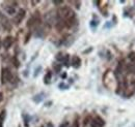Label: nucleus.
<instances>
[{
	"label": "nucleus",
	"mask_w": 135,
	"mask_h": 127,
	"mask_svg": "<svg viewBox=\"0 0 135 127\" xmlns=\"http://www.w3.org/2000/svg\"><path fill=\"white\" fill-rule=\"evenodd\" d=\"M128 58L131 60V62L135 63V52H132V53H130V54H129V56H128Z\"/></svg>",
	"instance_id": "nucleus-10"
},
{
	"label": "nucleus",
	"mask_w": 135,
	"mask_h": 127,
	"mask_svg": "<svg viewBox=\"0 0 135 127\" xmlns=\"http://www.w3.org/2000/svg\"><path fill=\"white\" fill-rule=\"evenodd\" d=\"M125 69L128 73H135V63H130L125 65Z\"/></svg>",
	"instance_id": "nucleus-6"
},
{
	"label": "nucleus",
	"mask_w": 135,
	"mask_h": 127,
	"mask_svg": "<svg viewBox=\"0 0 135 127\" xmlns=\"http://www.w3.org/2000/svg\"><path fill=\"white\" fill-rule=\"evenodd\" d=\"M88 121H89V118H88V117H87V118H86V119H85V120H84V124H85V125H86V124H87V123H89V122H88Z\"/></svg>",
	"instance_id": "nucleus-15"
},
{
	"label": "nucleus",
	"mask_w": 135,
	"mask_h": 127,
	"mask_svg": "<svg viewBox=\"0 0 135 127\" xmlns=\"http://www.w3.org/2000/svg\"><path fill=\"white\" fill-rule=\"evenodd\" d=\"M54 3L55 4H60V3H62V1H54Z\"/></svg>",
	"instance_id": "nucleus-17"
},
{
	"label": "nucleus",
	"mask_w": 135,
	"mask_h": 127,
	"mask_svg": "<svg viewBox=\"0 0 135 127\" xmlns=\"http://www.w3.org/2000/svg\"><path fill=\"white\" fill-rule=\"evenodd\" d=\"M60 68H61L60 65H54V69H55L56 72H59V71H60Z\"/></svg>",
	"instance_id": "nucleus-12"
},
{
	"label": "nucleus",
	"mask_w": 135,
	"mask_h": 127,
	"mask_svg": "<svg viewBox=\"0 0 135 127\" xmlns=\"http://www.w3.org/2000/svg\"><path fill=\"white\" fill-rule=\"evenodd\" d=\"M2 99H3V95H2V93H1V92H0V101H1V100H2Z\"/></svg>",
	"instance_id": "nucleus-19"
},
{
	"label": "nucleus",
	"mask_w": 135,
	"mask_h": 127,
	"mask_svg": "<svg viewBox=\"0 0 135 127\" xmlns=\"http://www.w3.org/2000/svg\"><path fill=\"white\" fill-rule=\"evenodd\" d=\"M69 126H70V123L69 122H64L59 127H69Z\"/></svg>",
	"instance_id": "nucleus-13"
},
{
	"label": "nucleus",
	"mask_w": 135,
	"mask_h": 127,
	"mask_svg": "<svg viewBox=\"0 0 135 127\" xmlns=\"http://www.w3.org/2000/svg\"><path fill=\"white\" fill-rule=\"evenodd\" d=\"M104 125H105V121L101 117H98V116L90 121V127H103Z\"/></svg>",
	"instance_id": "nucleus-2"
},
{
	"label": "nucleus",
	"mask_w": 135,
	"mask_h": 127,
	"mask_svg": "<svg viewBox=\"0 0 135 127\" xmlns=\"http://www.w3.org/2000/svg\"><path fill=\"white\" fill-rule=\"evenodd\" d=\"M5 10H6V13L8 15H15V13H16V9L13 6H6L5 7Z\"/></svg>",
	"instance_id": "nucleus-7"
},
{
	"label": "nucleus",
	"mask_w": 135,
	"mask_h": 127,
	"mask_svg": "<svg viewBox=\"0 0 135 127\" xmlns=\"http://www.w3.org/2000/svg\"><path fill=\"white\" fill-rule=\"evenodd\" d=\"M51 76H52V75H51V72L50 71H48V72H47V75H46V76H45V84H49V82H50V80H51Z\"/></svg>",
	"instance_id": "nucleus-8"
},
{
	"label": "nucleus",
	"mask_w": 135,
	"mask_h": 127,
	"mask_svg": "<svg viewBox=\"0 0 135 127\" xmlns=\"http://www.w3.org/2000/svg\"><path fill=\"white\" fill-rule=\"evenodd\" d=\"M4 118H5V111H2L0 113V127H2V123H3Z\"/></svg>",
	"instance_id": "nucleus-9"
},
{
	"label": "nucleus",
	"mask_w": 135,
	"mask_h": 127,
	"mask_svg": "<svg viewBox=\"0 0 135 127\" xmlns=\"http://www.w3.org/2000/svg\"><path fill=\"white\" fill-rule=\"evenodd\" d=\"M131 85H132L133 87H135V80H133V81L131 82Z\"/></svg>",
	"instance_id": "nucleus-18"
},
{
	"label": "nucleus",
	"mask_w": 135,
	"mask_h": 127,
	"mask_svg": "<svg viewBox=\"0 0 135 127\" xmlns=\"http://www.w3.org/2000/svg\"><path fill=\"white\" fill-rule=\"evenodd\" d=\"M47 127H54V126H53V124H52L51 122H49V123L47 124Z\"/></svg>",
	"instance_id": "nucleus-16"
},
{
	"label": "nucleus",
	"mask_w": 135,
	"mask_h": 127,
	"mask_svg": "<svg viewBox=\"0 0 135 127\" xmlns=\"http://www.w3.org/2000/svg\"><path fill=\"white\" fill-rule=\"evenodd\" d=\"M25 10L24 9H20L19 12H18V14L16 15L15 17V22H16V24H19V23H21V21L24 19V17H25Z\"/></svg>",
	"instance_id": "nucleus-4"
},
{
	"label": "nucleus",
	"mask_w": 135,
	"mask_h": 127,
	"mask_svg": "<svg viewBox=\"0 0 135 127\" xmlns=\"http://www.w3.org/2000/svg\"><path fill=\"white\" fill-rule=\"evenodd\" d=\"M80 64H81V60H80V58H79L78 56H74V57L72 58V65H73L75 68H78V67L80 66Z\"/></svg>",
	"instance_id": "nucleus-5"
},
{
	"label": "nucleus",
	"mask_w": 135,
	"mask_h": 127,
	"mask_svg": "<svg viewBox=\"0 0 135 127\" xmlns=\"http://www.w3.org/2000/svg\"><path fill=\"white\" fill-rule=\"evenodd\" d=\"M56 59H57L58 61H64L65 56L62 55V53H58V54H57V56H56Z\"/></svg>",
	"instance_id": "nucleus-11"
},
{
	"label": "nucleus",
	"mask_w": 135,
	"mask_h": 127,
	"mask_svg": "<svg viewBox=\"0 0 135 127\" xmlns=\"http://www.w3.org/2000/svg\"><path fill=\"white\" fill-rule=\"evenodd\" d=\"M12 79H13V75H12V72H11L9 68H7V67L3 68V69H2V73H1V80H2V83H3V84H5V83H7V82H11Z\"/></svg>",
	"instance_id": "nucleus-1"
},
{
	"label": "nucleus",
	"mask_w": 135,
	"mask_h": 127,
	"mask_svg": "<svg viewBox=\"0 0 135 127\" xmlns=\"http://www.w3.org/2000/svg\"><path fill=\"white\" fill-rule=\"evenodd\" d=\"M0 47H1V46H0Z\"/></svg>",
	"instance_id": "nucleus-20"
},
{
	"label": "nucleus",
	"mask_w": 135,
	"mask_h": 127,
	"mask_svg": "<svg viewBox=\"0 0 135 127\" xmlns=\"http://www.w3.org/2000/svg\"><path fill=\"white\" fill-rule=\"evenodd\" d=\"M12 45H13V37H12V36H7V37H5V38L3 39V41H2V46H3V48L6 49V50L11 48Z\"/></svg>",
	"instance_id": "nucleus-3"
},
{
	"label": "nucleus",
	"mask_w": 135,
	"mask_h": 127,
	"mask_svg": "<svg viewBox=\"0 0 135 127\" xmlns=\"http://www.w3.org/2000/svg\"><path fill=\"white\" fill-rule=\"evenodd\" d=\"M14 61H15V66H16V67H19V61L17 60V58H16V57L14 58Z\"/></svg>",
	"instance_id": "nucleus-14"
}]
</instances>
